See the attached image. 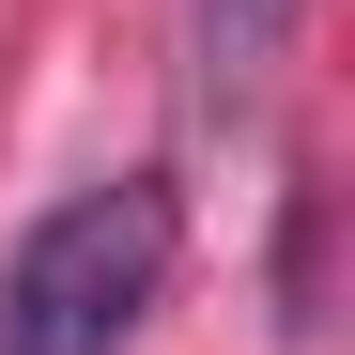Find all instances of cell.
<instances>
[{
  "instance_id": "obj_1",
  "label": "cell",
  "mask_w": 355,
  "mask_h": 355,
  "mask_svg": "<svg viewBox=\"0 0 355 355\" xmlns=\"http://www.w3.org/2000/svg\"><path fill=\"white\" fill-rule=\"evenodd\" d=\"M170 293V186H78L0 248V355H124Z\"/></svg>"
},
{
  "instance_id": "obj_2",
  "label": "cell",
  "mask_w": 355,
  "mask_h": 355,
  "mask_svg": "<svg viewBox=\"0 0 355 355\" xmlns=\"http://www.w3.org/2000/svg\"><path fill=\"white\" fill-rule=\"evenodd\" d=\"M293 46V0H201V124H248Z\"/></svg>"
},
{
  "instance_id": "obj_3",
  "label": "cell",
  "mask_w": 355,
  "mask_h": 355,
  "mask_svg": "<svg viewBox=\"0 0 355 355\" xmlns=\"http://www.w3.org/2000/svg\"><path fill=\"white\" fill-rule=\"evenodd\" d=\"M278 324H293V340L324 324V186L278 201Z\"/></svg>"
}]
</instances>
